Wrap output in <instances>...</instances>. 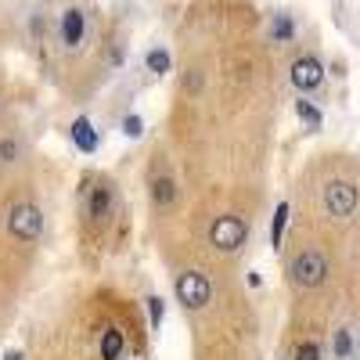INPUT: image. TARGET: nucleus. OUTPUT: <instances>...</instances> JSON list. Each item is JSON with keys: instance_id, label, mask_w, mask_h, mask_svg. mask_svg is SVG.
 I'll use <instances>...</instances> for the list:
<instances>
[{"instance_id": "obj_21", "label": "nucleus", "mask_w": 360, "mask_h": 360, "mask_svg": "<svg viewBox=\"0 0 360 360\" xmlns=\"http://www.w3.org/2000/svg\"><path fill=\"white\" fill-rule=\"evenodd\" d=\"M4 360H22V353H18V349H8V353H4Z\"/></svg>"}, {"instance_id": "obj_16", "label": "nucleus", "mask_w": 360, "mask_h": 360, "mask_svg": "<svg viewBox=\"0 0 360 360\" xmlns=\"http://www.w3.org/2000/svg\"><path fill=\"white\" fill-rule=\"evenodd\" d=\"M295 360H321V346L310 342V339L299 342V346H295Z\"/></svg>"}, {"instance_id": "obj_15", "label": "nucleus", "mask_w": 360, "mask_h": 360, "mask_svg": "<svg viewBox=\"0 0 360 360\" xmlns=\"http://www.w3.org/2000/svg\"><path fill=\"white\" fill-rule=\"evenodd\" d=\"M144 65L152 69L155 76H162V72H169V54H166L162 47H155V51H148V58H144Z\"/></svg>"}, {"instance_id": "obj_11", "label": "nucleus", "mask_w": 360, "mask_h": 360, "mask_svg": "<svg viewBox=\"0 0 360 360\" xmlns=\"http://www.w3.org/2000/svg\"><path fill=\"white\" fill-rule=\"evenodd\" d=\"M288 202H278V209H274V224H270V245H281V238H285V227H288Z\"/></svg>"}, {"instance_id": "obj_20", "label": "nucleus", "mask_w": 360, "mask_h": 360, "mask_svg": "<svg viewBox=\"0 0 360 360\" xmlns=\"http://www.w3.org/2000/svg\"><path fill=\"white\" fill-rule=\"evenodd\" d=\"M0 155L11 159V155H15V141H4V144H0Z\"/></svg>"}, {"instance_id": "obj_7", "label": "nucleus", "mask_w": 360, "mask_h": 360, "mask_svg": "<svg viewBox=\"0 0 360 360\" xmlns=\"http://www.w3.org/2000/svg\"><path fill=\"white\" fill-rule=\"evenodd\" d=\"M321 79H324V65L317 62V58L303 54V58L292 62V86L295 90H314V86H321Z\"/></svg>"}, {"instance_id": "obj_10", "label": "nucleus", "mask_w": 360, "mask_h": 360, "mask_svg": "<svg viewBox=\"0 0 360 360\" xmlns=\"http://www.w3.org/2000/svg\"><path fill=\"white\" fill-rule=\"evenodd\" d=\"M123 346H127L123 332H119V328H105V335H101V360H119V356H123Z\"/></svg>"}, {"instance_id": "obj_3", "label": "nucleus", "mask_w": 360, "mask_h": 360, "mask_svg": "<svg viewBox=\"0 0 360 360\" xmlns=\"http://www.w3.org/2000/svg\"><path fill=\"white\" fill-rule=\"evenodd\" d=\"M324 278H328V259L317 249H307L292 259V281L299 288H321Z\"/></svg>"}, {"instance_id": "obj_5", "label": "nucleus", "mask_w": 360, "mask_h": 360, "mask_svg": "<svg viewBox=\"0 0 360 360\" xmlns=\"http://www.w3.org/2000/svg\"><path fill=\"white\" fill-rule=\"evenodd\" d=\"M356 202H360V191L349 180H332V184L324 188V209L335 220H349L356 213Z\"/></svg>"}, {"instance_id": "obj_1", "label": "nucleus", "mask_w": 360, "mask_h": 360, "mask_svg": "<svg viewBox=\"0 0 360 360\" xmlns=\"http://www.w3.org/2000/svg\"><path fill=\"white\" fill-rule=\"evenodd\" d=\"M245 238H249V224L242 217H234V213L217 217L213 227H209V242H213L220 252H238L245 245Z\"/></svg>"}, {"instance_id": "obj_17", "label": "nucleus", "mask_w": 360, "mask_h": 360, "mask_svg": "<svg viewBox=\"0 0 360 360\" xmlns=\"http://www.w3.org/2000/svg\"><path fill=\"white\" fill-rule=\"evenodd\" d=\"M349 349H353V339H349V332L342 328V332H335V356H339V360H346V356H349Z\"/></svg>"}, {"instance_id": "obj_19", "label": "nucleus", "mask_w": 360, "mask_h": 360, "mask_svg": "<svg viewBox=\"0 0 360 360\" xmlns=\"http://www.w3.org/2000/svg\"><path fill=\"white\" fill-rule=\"evenodd\" d=\"M141 130H144L141 115H127V119H123V134H127V137H141Z\"/></svg>"}, {"instance_id": "obj_8", "label": "nucleus", "mask_w": 360, "mask_h": 360, "mask_svg": "<svg viewBox=\"0 0 360 360\" xmlns=\"http://www.w3.org/2000/svg\"><path fill=\"white\" fill-rule=\"evenodd\" d=\"M72 144L79 148L83 155H94L98 152V130H94V123H90L86 115H79L76 123H72Z\"/></svg>"}, {"instance_id": "obj_2", "label": "nucleus", "mask_w": 360, "mask_h": 360, "mask_svg": "<svg viewBox=\"0 0 360 360\" xmlns=\"http://www.w3.org/2000/svg\"><path fill=\"white\" fill-rule=\"evenodd\" d=\"M173 292L188 310H202L209 299H213V285H209V278L202 270H184V274L173 281Z\"/></svg>"}, {"instance_id": "obj_14", "label": "nucleus", "mask_w": 360, "mask_h": 360, "mask_svg": "<svg viewBox=\"0 0 360 360\" xmlns=\"http://www.w3.org/2000/svg\"><path fill=\"white\" fill-rule=\"evenodd\" d=\"M295 115L303 119V123H307L310 130H321V108H314L310 101H303V98H299V101H295Z\"/></svg>"}, {"instance_id": "obj_4", "label": "nucleus", "mask_w": 360, "mask_h": 360, "mask_svg": "<svg viewBox=\"0 0 360 360\" xmlns=\"http://www.w3.org/2000/svg\"><path fill=\"white\" fill-rule=\"evenodd\" d=\"M8 231H11V238H18V242H37L40 231H44V213L33 202H22L8 213Z\"/></svg>"}, {"instance_id": "obj_9", "label": "nucleus", "mask_w": 360, "mask_h": 360, "mask_svg": "<svg viewBox=\"0 0 360 360\" xmlns=\"http://www.w3.org/2000/svg\"><path fill=\"white\" fill-rule=\"evenodd\" d=\"M62 40L69 44V47H76L79 40H83V11H65L62 15Z\"/></svg>"}, {"instance_id": "obj_12", "label": "nucleus", "mask_w": 360, "mask_h": 360, "mask_svg": "<svg viewBox=\"0 0 360 360\" xmlns=\"http://www.w3.org/2000/svg\"><path fill=\"white\" fill-rule=\"evenodd\" d=\"M152 198H155L159 205H173V202H176V180L159 176L155 184H152Z\"/></svg>"}, {"instance_id": "obj_6", "label": "nucleus", "mask_w": 360, "mask_h": 360, "mask_svg": "<svg viewBox=\"0 0 360 360\" xmlns=\"http://www.w3.org/2000/svg\"><path fill=\"white\" fill-rule=\"evenodd\" d=\"M112 209H115L112 184H108V180H94V184H90V191H86V217L101 227V224L112 217Z\"/></svg>"}, {"instance_id": "obj_13", "label": "nucleus", "mask_w": 360, "mask_h": 360, "mask_svg": "<svg viewBox=\"0 0 360 360\" xmlns=\"http://www.w3.org/2000/svg\"><path fill=\"white\" fill-rule=\"evenodd\" d=\"M295 33V25L288 15H274V25H270V37H274V44H288Z\"/></svg>"}, {"instance_id": "obj_18", "label": "nucleus", "mask_w": 360, "mask_h": 360, "mask_svg": "<svg viewBox=\"0 0 360 360\" xmlns=\"http://www.w3.org/2000/svg\"><path fill=\"white\" fill-rule=\"evenodd\" d=\"M148 314H152V328L162 324V299L159 295H148Z\"/></svg>"}]
</instances>
